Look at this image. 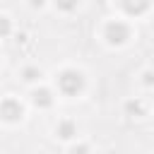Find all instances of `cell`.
<instances>
[{
    "label": "cell",
    "mask_w": 154,
    "mask_h": 154,
    "mask_svg": "<svg viewBox=\"0 0 154 154\" xmlns=\"http://www.w3.org/2000/svg\"><path fill=\"white\" fill-rule=\"evenodd\" d=\"M60 87H63L67 94H75V91L82 87V79H79V75L67 72V75H63V77H60Z\"/></svg>",
    "instance_id": "6da1fadb"
},
{
    "label": "cell",
    "mask_w": 154,
    "mask_h": 154,
    "mask_svg": "<svg viewBox=\"0 0 154 154\" xmlns=\"http://www.w3.org/2000/svg\"><path fill=\"white\" fill-rule=\"evenodd\" d=\"M108 36H111V41H123L128 36V29L123 24H111L108 26Z\"/></svg>",
    "instance_id": "7a4b0ae2"
},
{
    "label": "cell",
    "mask_w": 154,
    "mask_h": 154,
    "mask_svg": "<svg viewBox=\"0 0 154 154\" xmlns=\"http://www.w3.org/2000/svg\"><path fill=\"white\" fill-rule=\"evenodd\" d=\"M149 5V0H125V10L128 12H142Z\"/></svg>",
    "instance_id": "3957f363"
},
{
    "label": "cell",
    "mask_w": 154,
    "mask_h": 154,
    "mask_svg": "<svg viewBox=\"0 0 154 154\" xmlns=\"http://www.w3.org/2000/svg\"><path fill=\"white\" fill-rule=\"evenodd\" d=\"M2 113H5V118H10V120H12V118H17V116H19V106H17V103H12V101H7V103L2 106Z\"/></svg>",
    "instance_id": "277c9868"
},
{
    "label": "cell",
    "mask_w": 154,
    "mask_h": 154,
    "mask_svg": "<svg viewBox=\"0 0 154 154\" xmlns=\"http://www.w3.org/2000/svg\"><path fill=\"white\" fill-rule=\"evenodd\" d=\"M38 101H41V103H51L48 91H38V94H36V103H38Z\"/></svg>",
    "instance_id": "5b68a950"
},
{
    "label": "cell",
    "mask_w": 154,
    "mask_h": 154,
    "mask_svg": "<svg viewBox=\"0 0 154 154\" xmlns=\"http://www.w3.org/2000/svg\"><path fill=\"white\" fill-rule=\"evenodd\" d=\"M58 5L65 7V10H70V7H75V0H58Z\"/></svg>",
    "instance_id": "8992f818"
},
{
    "label": "cell",
    "mask_w": 154,
    "mask_h": 154,
    "mask_svg": "<svg viewBox=\"0 0 154 154\" xmlns=\"http://www.w3.org/2000/svg\"><path fill=\"white\" fill-rule=\"evenodd\" d=\"M0 31H2V34L7 31V22H0Z\"/></svg>",
    "instance_id": "52a82bcc"
}]
</instances>
